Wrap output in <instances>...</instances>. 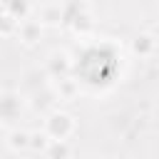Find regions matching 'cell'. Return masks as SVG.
I'll use <instances>...</instances> for the list:
<instances>
[{"label":"cell","instance_id":"obj_1","mask_svg":"<svg viewBox=\"0 0 159 159\" xmlns=\"http://www.w3.org/2000/svg\"><path fill=\"white\" fill-rule=\"evenodd\" d=\"M45 132L52 142H67V137L75 132V117L67 112H52L45 119Z\"/></svg>","mask_w":159,"mask_h":159},{"label":"cell","instance_id":"obj_2","mask_svg":"<svg viewBox=\"0 0 159 159\" xmlns=\"http://www.w3.org/2000/svg\"><path fill=\"white\" fill-rule=\"evenodd\" d=\"M65 5L60 2H45L37 7V20L42 25H57V22H65Z\"/></svg>","mask_w":159,"mask_h":159},{"label":"cell","instance_id":"obj_3","mask_svg":"<svg viewBox=\"0 0 159 159\" xmlns=\"http://www.w3.org/2000/svg\"><path fill=\"white\" fill-rule=\"evenodd\" d=\"M40 35H42V22L40 20H25V22H20V27H17V37L25 42V45H35L37 40H40Z\"/></svg>","mask_w":159,"mask_h":159},{"label":"cell","instance_id":"obj_4","mask_svg":"<svg viewBox=\"0 0 159 159\" xmlns=\"http://www.w3.org/2000/svg\"><path fill=\"white\" fill-rule=\"evenodd\" d=\"M154 50H157V40H154V35H149V32H139V35H134V40H132V52H134V55H139V57H149V55H154Z\"/></svg>","mask_w":159,"mask_h":159},{"label":"cell","instance_id":"obj_5","mask_svg":"<svg viewBox=\"0 0 159 159\" xmlns=\"http://www.w3.org/2000/svg\"><path fill=\"white\" fill-rule=\"evenodd\" d=\"M2 10H5L7 15H12L17 22H25V20H30V12L35 10V5H30V2H20V0H10V2L2 5Z\"/></svg>","mask_w":159,"mask_h":159},{"label":"cell","instance_id":"obj_6","mask_svg":"<svg viewBox=\"0 0 159 159\" xmlns=\"http://www.w3.org/2000/svg\"><path fill=\"white\" fill-rule=\"evenodd\" d=\"M7 147L12 149V152H20V149H27L30 147V132H25V129H15V132H10L7 134Z\"/></svg>","mask_w":159,"mask_h":159},{"label":"cell","instance_id":"obj_7","mask_svg":"<svg viewBox=\"0 0 159 159\" xmlns=\"http://www.w3.org/2000/svg\"><path fill=\"white\" fill-rule=\"evenodd\" d=\"M60 82H57V94H60V99H75V94H77V82L75 80H70V77H57Z\"/></svg>","mask_w":159,"mask_h":159},{"label":"cell","instance_id":"obj_8","mask_svg":"<svg viewBox=\"0 0 159 159\" xmlns=\"http://www.w3.org/2000/svg\"><path fill=\"white\" fill-rule=\"evenodd\" d=\"M52 144V139L47 137V132L42 129V132H30V149H35V152H47V147Z\"/></svg>","mask_w":159,"mask_h":159},{"label":"cell","instance_id":"obj_9","mask_svg":"<svg viewBox=\"0 0 159 159\" xmlns=\"http://www.w3.org/2000/svg\"><path fill=\"white\" fill-rule=\"evenodd\" d=\"M17 27H20V22L12 15H7L5 10H0V35L2 37H10L12 32H17Z\"/></svg>","mask_w":159,"mask_h":159},{"label":"cell","instance_id":"obj_10","mask_svg":"<svg viewBox=\"0 0 159 159\" xmlns=\"http://www.w3.org/2000/svg\"><path fill=\"white\" fill-rule=\"evenodd\" d=\"M47 159H70V144L67 142H52L45 152Z\"/></svg>","mask_w":159,"mask_h":159}]
</instances>
